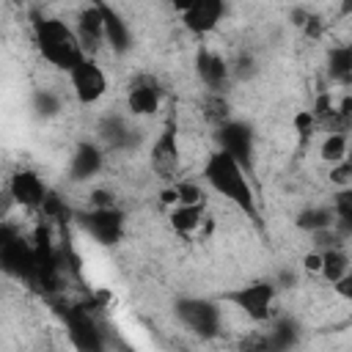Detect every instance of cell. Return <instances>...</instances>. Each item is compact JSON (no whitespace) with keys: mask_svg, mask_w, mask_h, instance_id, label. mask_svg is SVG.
<instances>
[{"mask_svg":"<svg viewBox=\"0 0 352 352\" xmlns=\"http://www.w3.org/2000/svg\"><path fill=\"white\" fill-rule=\"evenodd\" d=\"M201 182L212 192L226 198L231 206H236L242 214H248L250 220H258V195L253 187V176L226 151L214 148L206 154L201 165Z\"/></svg>","mask_w":352,"mask_h":352,"instance_id":"cell-1","label":"cell"},{"mask_svg":"<svg viewBox=\"0 0 352 352\" xmlns=\"http://www.w3.org/2000/svg\"><path fill=\"white\" fill-rule=\"evenodd\" d=\"M30 33H33V44H36L38 55L60 72H69L72 66H77L85 58V50L77 38L74 25H69L60 16L33 14Z\"/></svg>","mask_w":352,"mask_h":352,"instance_id":"cell-2","label":"cell"},{"mask_svg":"<svg viewBox=\"0 0 352 352\" xmlns=\"http://www.w3.org/2000/svg\"><path fill=\"white\" fill-rule=\"evenodd\" d=\"M0 267L8 278L25 286H30L38 272V253H36L33 236H25L11 223H6L0 231Z\"/></svg>","mask_w":352,"mask_h":352,"instance_id":"cell-3","label":"cell"},{"mask_svg":"<svg viewBox=\"0 0 352 352\" xmlns=\"http://www.w3.org/2000/svg\"><path fill=\"white\" fill-rule=\"evenodd\" d=\"M173 316L187 333L198 338H214L223 330V311L209 297H179L173 302Z\"/></svg>","mask_w":352,"mask_h":352,"instance_id":"cell-4","label":"cell"},{"mask_svg":"<svg viewBox=\"0 0 352 352\" xmlns=\"http://www.w3.org/2000/svg\"><path fill=\"white\" fill-rule=\"evenodd\" d=\"M74 220L80 231L102 248L118 245L126 231V214L118 206H88L85 212H77Z\"/></svg>","mask_w":352,"mask_h":352,"instance_id":"cell-5","label":"cell"},{"mask_svg":"<svg viewBox=\"0 0 352 352\" xmlns=\"http://www.w3.org/2000/svg\"><path fill=\"white\" fill-rule=\"evenodd\" d=\"M214 143L220 151H226L231 160H236L250 176L256 173V132L248 121L231 118V121L214 126Z\"/></svg>","mask_w":352,"mask_h":352,"instance_id":"cell-6","label":"cell"},{"mask_svg":"<svg viewBox=\"0 0 352 352\" xmlns=\"http://www.w3.org/2000/svg\"><path fill=\"white\" fill-rule=\"evenodd\" d=\"M275 297H278V286L275 280H253L245 283L234 292H228V302L234 308H239L250 322H270L275 316Z\"/></svg>","mask_w":352,"mask_h":352,"instance_id":"cell-7","label":"cell"},{"mask_svg":"<svg viewBox=\"0 0 352 352\" xmlns=\"http://www.w3.org/2000/svg\"><path fill=\"white\" fill-rule=\"evenodd\" d=\"M66 77H69V91H72L74 102L82 104V107L96 104L107 94V72L91 55H85L77 66H72L66 72Z\"/></svg>","mask_w":352,"mask_h":352,"instance_id":"cell-8","label":"cell"},{"mask_svg":"<svg viewBox=\"0 0 352 352\" xmlns=\"http://www.w3.org/2000/svg\"><path fill=\"white\" fill-rule=\"evenodd\" d=\"M148 165L151 170L165 179V182H176V173L182 168V148H179V129L176 124H165L162 132L151 140L148 146Z\"/></svg>","mask_w":352,"mask_h":352,"instance_id":"cell-9","label":"cell"},{"mask_svg":"<svg viewBox=\"0 0 352 352\" xmlns=\"http://www.w3.org/2000/svg\"><path fill=\"white\" fill-rule=\"evenodd\" d=\"M132 113H104L96 126V140L110 151H135L140 143V129L132 124Z\"/></svg>","mask_w":352,"mask_h":352,"instance_id":"cell-10","label":"cell"},{"mask_svg":"<svg viewBox=\"0 0 352 352\" xmlns=\"http://www.w3.org/2000/svg\"><path fill=\"white\" fill-rule=\"evenodd\" d=\"M162 104V85L154 74H135L126 85V113L135 118H148Z\"/></svg>","mask_w":352,"mask_h":352,"instance_id":"cell-11","label":"cell"},{"mask_svg":"<svg viewBox=\"0 0 352 352\" xmlns=\"http://www.w3.org/2000/svg\"><path fill=\"white\" fill-rule=\"evenodd\" d=\"M6 192L14 204H19L22 209H33L38 212L41 204L47 201L50 195V187L44 184V179L30 170V168H19L14 176H8V184H6Z\"/></svg>","mask_w":352,"mask_h":352,"instance_id":"cell-12","label":"cell"},{"mask_svg":"<svg viewBox=\"0 0 352 352\" xmlns=\"http://www.w3.org/2000/svg\"><path fill=\"white\" fill-rule=\"evenodd\" d=\"M195 74H198L204 91H220V94H226L228 85L234 82L231 60L226 55H220L217 50H201L195 55Z\"/></svg>","mask_w":352,"mask_h":352,"instance_id":"cell-13","label":"cell"},{"mask_svg":"<svg viewBox=\"0 0 352 352\" xmlns=\"http://www.w3.org/2000/svg\"><path fill=\"white\" fill-rule=\"evenodd\" d=\"M74 30H77V38L85 50V55L96 58L107 41H104V19H102V8L96 0H91L88 6H82L74 16Z\"/></svg>","mask_w":352,"mask_h":352,"instance_id":"cell-14","label":"cell"},{"mask_svg":"<svg viewBox=\"0 0 352 352\" xmlns=\"http://www.w3.org/2000/svg\"><path fill=\"white\" fill-rule=\"evenodd\" d=\"M104 160H107V148L99 140H80L69 154V179L77 184L91 182L96 173H102Z\"/></svg>","mask_w":352,"mask_h":352,"instance_id":"cell-15","label":"cell"},{"mask_svg":"<svg viewBox=\"0 0 352 352\" xmlns=\"http://www.w3.org/2000/svg\"><path fill=\"white\" fill-rule=\"evenodd\" d=\"M99 8H102V19H104V41H107V50L113 55H126L132 52V44H135V36H132V28L129 22L124 19V14H118L107 0H96Z\"/></svg>","mask_w":352,"mask_h":352,"instance_id":"cell-16","label":"cell"},{"mask_svg":"<svg viewBox=\"0 0 352 352\" xmlns=\"http://www.w3.org/2000/svg\"><path fill=\"white\" fill-rule=\"evenodd\" d=\"M226 16V0H198L182 14V25L192 36H206L212 33Z\"/></svg>","mask_w":352,"mask_h":352,"instance_id":"cell-17","label":"cell"},{"mask_svg":"<svg viewBox=\"0 0 352 352\" xmlns=\"http://www.w3.org/2000/svg\"><path fill=\"white\" fill-rule=\"evenodd\" d=\"M206 206L204 204H176L170 206L168 212V220H170V228L179 234V236H195L201 234V228L206 226Z\"/></svg>","mask_w":352,"mask_h":352,"instance_id":"cell-18","label":"cell"},{"mask_svg":"<svg viewBox=\"0 0 352 352\" xmlns=\"http://www.w3.org/2000/svg\"><path fill=\"white\" fill-rule=\"evenodd\" d=\"M267 324H270L267 327V336L261 338L264 346H270V349H289V346H294L300 341V324H297L294 316L278 314Z\"/></svg>","mask_w":352,"mask_h":352,"instance_id":"cell-19","label":"cell"},{"mask_svg":"<svg viewBox=\"0 0 352 352\" xmlns=\"http://www.w3.org/2000/svg\"><path fill=\"white\" fill-rule=\"evenodd\" d=\"M327 77L336 85L352 88V44H336L327 50Z\"/></svg>","mask_w":352,"mask_h":352,"instance_id":"cell-20","label":"cell"},{"mask_svg":"<svg viewBox=\"0 0 352 352\" xmlns=\"http://www.w3.org/2000/svg\"><path fill=\"white\" fill-rule=\"evenodd\" d=\"M297 228L300 231H308V234H316L322 228H330L336 226V214H333V206L330 204H308L297 212L294 217Z\"/></svg>","mask_w":352,"mask_h":352,"instance_id":"cell-21","label":"cell"},{"mask_svg":"<svg viewBox=\"0 0 352 352\" xmlns=\"http://www.w3.org/2000/svg\"><path fill=\"white\" fill-rule=\"evenodd\" d=\"M319 253H322V270H319V275L327 283H336L344 272L352 270V256H349L346 245H336V248H327V250H319Z\"/></svg>","mask_w":352,"mask_h":352,"instance_id":"cell-22","label":"cell"},{"mask_svg":"<svg viewBox=\"0 0 352 352\" xmlns=\"http://www.w3.org/2000/svg\"><path fill=\"white\" fill-rule=\"evenodd\" d=\"M201 118L212 126H220L226 121H231V102L226 94L220 91H204L201 96Z\"/></svg>","mask_w":352,"mask_h":352,"instance_id":"cell-23","label":"cell"},{"mask_svg":"<svg viewBox=\"0 0 352 352\" xmlns=\"http://www.w3.org/2000/svg\"><path fill=\"white\" fill-rule=\"evenodd\" d=\"M349 146H352L349 132H344V129H330V132L322 138V143H319V157H322L327 165H338V162H344V160L349 157Z\"/></svg>","mask_w":352,"mask_h":352,"instance_id":"cell-24","label":"cell"},{"mask_svg":"<svg viewBox=\"0 0 352 352\" xmlns=\"http://www.w3.org/2000/svg\"><path fill=\"white\" fill-rule=\"evenodd\" d=\"M333 214H336V228L349 239L352 236V184L338 187L330 198Z\"/></svg>","mask_w":352,"mask_h":352,"instance_id":"cell-25","label":"cell"},{"mask_svg":"<svg viewBox=\"0 0 352 352\" xmlns=\"http://www.w3.org/2000/svg\"><path fill=\"white\" fill-rule=\"evenodd\" d=\"M176 192H179V204H204L206 206V184H201L198 179H176L173 182Z\"/></svg>","mask_w":352,"mask_h":352,"instance_id":"cell-26","label":"cell"},{"mask_svg":"<svg viewBox=\"0 0 352 352\" xmlns=\"http://www.w3.org/2000/svg\"><path fill=\"white\" fill-rule=\"evenodd\" d=\"M231 72H234V80H250L253 74H258V63H256L253 52H248V50L236 52V58L231 60Z\"/></svg>","mask_w":352,"mask_h":352,"instance_id":"cell-27","label":"cell"},{"mask_svg":"<svg viewBox=\"0 0 352 352\" xmlns=\"http://www.w3.org/2000/svg\"><path fill=\"white\" fill-rule=\"evenodd\" d=\"M33 107H36L38 113H44V116H52V113L60 110V96L52 94L50 88H38L36 96H33Z\"/></svg>","mask_w":352,"mask_h":352,"instance_id":"cell-28","label":"cell"},{"mask_svg":"<svg viewBox=\"0 0 352 352\" xmlns=\"http://www.w3.org/2000/svg\"><path fill=\"white\" fill-rule=\"evenodd\" d=\"M319 124H316V118H314V113L311 110H302V113H297L294 116V129H297V135L305 140V138H311V132L316 129Z\"/></svg>","mask_w":352,"mask_h":352,"instance_id":"cell-29","label":"cell"},{"mask_svg":"<svg viewBox=\"0 0 352 352\" xmlns=\"http://www.w3.org/2000/svg\"><path fill=\"white\" fill-rule=\"evenodd\" d=\"M333 292L341 297V300H346V302H352V270L349 272H344L336 283H333Z\"/></svg>","mask_w":352,"mask_h":352,"instance_id":"cell-30","label":"cell"},{"mask_svg":"<svg viewBox=\"0 0 352 352\" xmlns=\"http://www.w3.org/2000/svg\"><path fill=\"white\" fill-rule=\"evenodd\" d=\"M302 267H305L308 272H316V275H319V270H322V253H319V250H311V253L302 258Z\"/></svg>","mask_w":352,"mask_h":352,"instance_id":"cell-31","label":"cell"},{"mask_svg":"<svg viewBox=\"0 0 352 352\" xmlns=\"http://www.w3.org/2000/svg\"><path fill=\"white\" fill-rule=\"evenodd\" d=\"M168 3H170V8H173V11H179V14H184V11H187L190 6H195L198 0H168Z\"/></svg>","mask_w":352,"mask_h":352,"instance_id":"cell-32","label":"cell"},{"mask_svg":"<svg viewBox=\"0 0 352 352\" xmlns=\"http://www.w3.org/2000/svg\"><path fill=\"white\" fill-rule=\"evenodd\" d=\"M341 11H344V14H352V0H344V6H341Z\"/></svg>","mask_w":352,"mask_h":352,"instance_id":"cell-33","label":"cell"}]
</instances>
